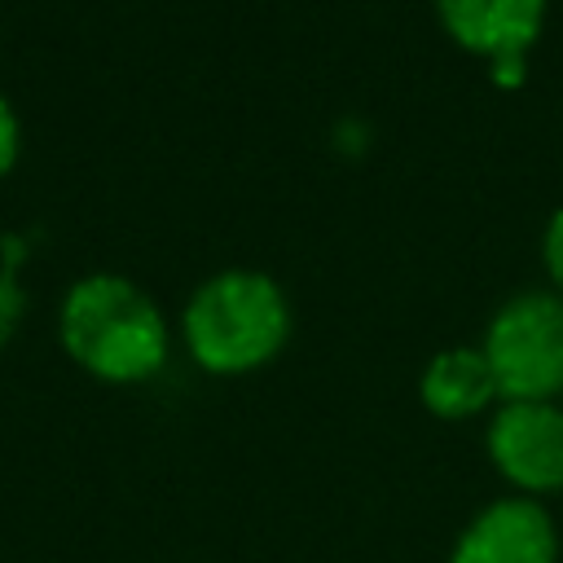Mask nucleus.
<instances>
[{
  "instance_id": "nucleus-1",
  "label": "nucleus",
  "mask_w": 563,
  "mask_h": 563,
  "mask_svg": "<svg viewBox=\"0 0 563 563\" xmlns=\"http://www.w3.org/2000/svg\"><path fill=\"white\" fill-rule=\"evenodd\" d=\"M66 356L101 383H145L167 361V321L158 303L123 273H88L70 282L57 308Z\"/></svg>"
},
{
  "instance_id": "nucleus-2",
  "label": "nucleus",
  "mask_w": 563,
  "mask_h": 563,
  "mask_svg": "<svg viewBox=\"0 0 563 563\" xmlns=\"http://www.w3.org/2000/svg\"><path fill=\"white\" fill-rule=\"evenodd\" d=\"M180 334L207 374H251L286 347L290 299L260 268H220L185 299Z\"/></svg>"
},
{
  "instance_id": "nucleus-3",
  "label": "nucleus",
  "mask_w": 563,
  "mask_h": 563,
  "mask_svg": "<svg viewBox=\"0 0 563 563\" xmlns=\"http://www.w3.org/2000/svg\"><path fill=\"white\" fill-rule=\"evenodd\" d=\"M479 352L497 378L501 400H554L563 396V295L523 290L506 299Z\"/></svg>"
},
{
  "instance_id": "nucleus-4",
  "label": "nucleus",
  "mask_w": 563,
  "mask_h": 563,
  "mask_svg": "<svg viewBox=\"0 0 563 563\" xmlns=\"http://www.w3.org/2000/svg\"><path fill=\"white\" fill-rule=\"evenodd\" d=\"M488 457L523 493L563 488V409L554 400H501L488 422Z\"/></svg>"
},
{
  "instance_id": "nucleus-5",
  "label": "nucleus",
  "mask_w": 563,
  "mask_h": 563,
  "mask_svg": "<svg viewBox=\"0 0 563 563\" xmlns=\"http://www.w3.org/2000/svg\"><path fill=\"white\" fill-rule=\"evenodd\" d=\"M435 18L457 48L493 62L497 84H519L545 26V0H435Z\"/></svg>"
},
{
  "instance_id": "nucleus-6",
  "label": "nucleus",
  "mask_w": 563,
  "mask_h": 563,
  "mask_svg": "<svg viewBox=\"0 0 563 563\" xmlns=\"http://www.w3.org/2000/svg\"><path fill=\"white\" fill-rule=\"evenodd\" d=\"M449 563H559L554 519L532 497H501L462 528Z\"/></svg>"
},
{
  "instance_id": "nucleus-7",
  "label": "nucleus",
  "mask_w": 563,
  "mask_h": 563,
  "mask_svg": "<svg viewBox=\"0 0 563 563\" xmlns=\"http://www.w3.org/2000/svg\"><path fill=\"white\" fill-rule=\"evenodd\" d=\"M418 396H422L427 413H435L444 422H462V418L484 413L501 391L488 369V356L479 347L457 343L427 361V369L418 378Z\"/></svg>"
},
{
  "instance_id": "nucleus-8",
  "label": "nucleus",
  "mask_w": 563,
  "mask_h": 563,
  "mask_svg": "<svg viewBox=\"0 0 563 563\" xmlns=\"http://www.w3.org/2000/svg\"><path fill=\"white\" fill-rule=\"evenodd\" d=\"M22 312H26V295H22L18 277H13L9 268H0V347H4V343L18 334Z\"/></svg>"
},
{
  "instance_id": "nucleus-9",
  "label": "nucleus",
  "mask_w": 563,
  "mask_h": 563,
  "mask_svg": "<svg viewBox=\"0 0 563 563\" xmlns=\"http://www.w3.org/2000/svg\"><path fill=\"white\" fill-rule=\"evenodd\" d=\"M18 154H22V123H18V110L9 106V97L0 92V180L18 167Z\"/></svg>"
},
{
  "instance_id": "nucleus-10",
  "label": "nucleus",
  "mask_w": 563,
  "mask_h": 563,
  "mask_svg": "<svg viewBox=\"0 0 563 563\" xmlns=\"http://www.w3.org/2000/svg\"><path fill=\"white\" fill-rule=\"evenodd\" d=\"M541 264H545V277L554 282V290L563 295V207L545 220V233H541Z\"/></svg>"
}]
</instances>
